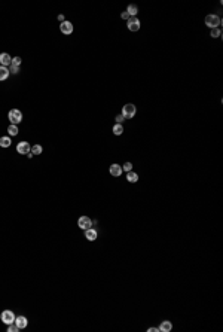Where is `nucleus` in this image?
<instances>
[{"label": "nucleus", "instance_id": "5701e85b", "mask_svg": "<svg viewBox=\"0 0 223 332\" xmlns=\"http://www.w3.org/2000/svg\"><path fill=\"white\" fill-rule=\"evenodd\" d=\"M8 331L9 332H18L20 331V328H18L15 323H11V325H8Z\"/></svg>", "mask_w": 223, "mask_h": 332}, {"label": "nucleus", "instance_id": "0eeeda50", "mask_svg": "<svg viewBox=\"0 0 223 332\" xmlns=\"http://www.w3.org/2000/svg\"><path fill=\"white\" fill-rule=\"evenodd\" d=\"M78 227L80 229H88L92 227V220H91L88 216H80L78 220Z\"/></svg>", "mask_w": 223, "mask_h": 332}, {"label": "nucleus", "instance_id": "bb28decb", "mask_svg": "<svg viewBox=\"0 0 223 332\" xmlns=\"http://www.w3.org/2000/svg\"><path fill=\"white\" fill-rule=\"evenodd\" d=\"M121 17H122V20H126V21L130 20V15H128L126 12H122V15H121Z\"/></svg>", "mask_w": 223, "mask_h": 332}, {"label": "nucleus", "instance_id": "9d476101", "mask_svg": "<svg viewBox=\"0 0 223 332\" xmlns=\"http://www.w3.org/2000/svg\"><path fill=\"white\" fill-rule=\"evenodd\" d=\"M109 172H110L112 176L119 177V176L122 174V165H119V164H112L110 168H109Z\"/></svg>", "mask_w": 223, "mask_h": 332}, {"label": "nucleus", "instance_id": "6ab92c4d", "mask_svg": "<svg viewBox=\"0 0 223 332\" xmlns=\"http://www.w3.org/2000/svg\"><path fill=\"white\" fill-rule=\"evenodd\" d=\"M42 150H43V148H42L40 145H34V146H31V150H30V152H31L33 155H40Z\"/></svg>", "mask_w": 223, "mask_h": 332}, {"label": "nucleus", "instance_id": "4be33fe9", "mask_svg": "<svg viewBox=\"0 0 223 332\" xmlns=\"http://www.w3.org/2000/svg\"><path fill=\"white\" fill-rule=\"evenodd\" d=\"M222 35V31H220V28L217 27V28H211V37H220Z\"/></svg>", "mask_w": 223, "mask_h": 332}, {"label": "nucleus", "instance_id": "ddd939ff", "mask_svg": "<svg viewBox=\"0 0 223 332\" xmlns=\"http://www.w3.org/2000/svg\"><path fill=\"white\" fill-rule=\"evenodd\" d=\"M171 329H173V325H171L170 320H164L161 323V326H159V331L161 332H170Z\"/></svg>", "mask_w": 223, "mask_h": 332}, {"label": "nucleus", "instance_id": "412c9836", "mask_svg": "<svg viewBox=\"0 0 223 332\" xmlns=\"http://www.w3.org/2000/svg\"><path fill=\"white\" fill-rule=\"evenodd\" d=\"M131 170H133V164H131V162H125V164H123L122 165V172H131Z\"/></svg>", "mask_w": 223, "mask_h": 332}, {"label": "nucleus", "instance_id": "c85d7f7f", "mask_svg": "<svg viewBox=\"0 0 223 332\" xmlns=\"http://www.w3.org/2000/svg\"><path fill=\"white\" fill-rule=\"evenodd\" d=\"M58 21H60V23H64V21H66V20H64V15H58Z\"/></svg>", "mask_w": 223, "mask_h": 332}, {"label": "nucleus", "instance_id": "f8f14e48", "mask_svg": "<svg viewBox=\"0 0 223 332\" xmlns=\"http://www.w3.org/2000/svg\"><path fill=\"white\" fill-rule=\"evenodd\" d=\"M97 231L94 228H88V229H85V238L86 240H89V241H94L95 238H97Z\"/></svg>", "mask_w": 223, "mask_h": 332}, {"label": "nucleus", "instance_id": "1a4fd4ad", "mask_svg": "<svg viewBox=\"0 0 223 332\" xmlns=\"http://www.w3.org/2000/svg\"><path fill=\"white\" fill-rule=\"evenodd\" d=\"M11 63H12V57L9 54H6V52H2V54H0V66L8 67V66H11Z\"/></svg>", "mask_w": 223, "mask_h": 332}, {"label": "nucleus", "instance_id": "20e7f679", "mask_svg": "<svg viewBox=\"0 0 223 332\" xmlns=\"http://www.w3.org/2000/svg\"><path fill=\"white\" fill-rule=\"evenodd\" d=\"M15 314H13V311L11 310H5L3 313H2V316H0V319L3 323H6V325H11V323H15Z\"/></svg>", "mask_w": 223, "mask_h": 332}, {"label": "nucleus", "instance_id": "2eb2a0df", "mask_svg": "<svg viewBox=\"0 0 223 332\" xmlns=\"http://www.w3.org/2000/svg\"><path fill=\"white\" fill-rule=\"evenodd\" d=\"M126 180H128L130 183H135V182L138 180V174L134 172H128L126 173Z\"/></svg>", "mask_w": 223, "mask_h": 332}, {"label": "nucleus", "instance_id": "b1692460", "mask_svg": "<svg viewBox=\"0 0 223 332\" xmlns=\"http://www.w3.org/2000/svg\"><path fill=\"white\" fill-rule=\"evenodd\" d=\"M9 72H12V73H18L20 72V66H15V64H12L11 63V70Z\"/></svg>", "mask_w": 223, "mask_h": 332}, {"label": "nucleus", "instance_id": "dca6fc26", "mask_svg": "<svg viewBox=\"0 0 223 332\" xmlns=\"http://www.w3.org/2000/svg\"><path fill=\"white\" fill-rule=\"evenodd\" d=\"M12 143V140L9 136H5V137H0V146L2 148H9Z\"/></svg>", "mask_w": 223, "mask_h": 332}, {"label": "nucleus", "instance_id": "cd10ccee", "mask_svg": "<svg viewBox=\"0 0 223 332\" xmlns=\"http://www.w3.org/2000/svg\"><path fill=\"white\" fill-rule=\"evenodd\" d=\"M147 331H149V332H158V331H159V328H156V326H153V328H149Z\"/></svg>", "mask_w": 223, "mask_h": 332}, {"label": "nucleus", "instance_id": "9b49d317", "mask_svg": "<svg viewBox=\"0 0 223 332\" xmlns=\"http://www.w3.org/2000/svg\"><path fill=\"white\" fill-rule=\"evenodd\" d=\"M15 325H16L20 329H24V328H27L28 320H27V317H24V316H18V317H15Z\"/></svg>", "mask_w": 223, "mask_h": 332}, {"label": "nucleus", "instance_id": "39448f33", "mask_svg": "<svg viewBox=\"0 0 223 332\" xmlns=\"http://www.w3.org/2000/svg\"><path fill=\"white\" fill-rule=\"evenodd\" d=\"M126 27L130 31H138L140 30V20L137 17H130V20L126 21Z\"/></svg>", "mask_w": 223, "mask_h": 332}, {"label": "nucleus", "instance_id": "423d86ee", "mask_svg": "<svg viewBox=\"0 0 223 332\" xmlns=\"http://www.w3.org/2000/svg\"><path fill=\"white\" fill-rule=\"evenodd\" d=\"M30 150H31V146H30L28 142H20V143L16 145V152L21 153V155H27V153H30Z\"/></svg>", "mask_w": 223, "mask_h": 332}, {"label": "nucleus", "instance_id": "4468645a", "mask_svg": "<svg viewBox=\"0 0 223 332\" xmlns=\"http://www.w3.org/2000/svg\"><path fill=\"white\" fill-rule=\"evenodd\" d=\"M9 69L8 67H3V66H0V80H6L9 78Z\"/></svg>", "mask_w": 223, "mask_h": 332}, {"label": "nucleus", "instance_id": "6e6552de", "mask_svg": "<svg viewBox=\"0 0 223 332\" xmlns=\"http://www.w3.org/2000/svg\"><path fill=\"white\" fill-rule=\"evenodd\" d=\"M60 31L63 35H71L73 33V24L70 21H64V23L60 24Z\"/></svg>", "mask_w": 223, "mask_h": 332}, {"label": "nucleus", "instance_id": "f257e3e1", "mask_svg": "<svg viewBox=\"0 0 223 332\" xmlns=\"http://www.w3.org/2000/svg\"><path fill=\"white\" fill-rule=\"evenodd\" d=\"M205 24H207V27H210V28H217V27L222 24V20H220V17H217V15H214V13H210V15L205 17Z\"/></svg>", "mask_w": 223, "mask_h": 332}, {"label": "nucleus", "instance_id": "393cba45", "mask_svg": "<svg viewBox=\"0 0 223 332\" xmlns=\"http://www.w3.org/2000/svg\"><path fill=\"white\" fill-rule=\"evenodd\" d=\"M12 64H15V66H20V64H21V58H20V57L12 58Z\"/></svg>", "mask_w": 223, "mask_h": 332}, {"label": "nucleus", "instance_id": "f3484780", "mask_svg": "<svg viewBox=\"0 0 223 332\" xmlns=\"http://www.w3.org/2000/svg\"><path fill=\"white\" fill-rule=\"evenodd\" d=\"M125 12H126L130 17H135V15H137V12H138V8H137L135 5H130V6L126 8V11H125Z\"/></svg>", "mask_w": 223, "mask_h": 332}, {"label": "nucleus", "instance_id": "7ed1b4c3", "mask_svg": "<svg viewBox=\"0 0 223 332\" xmlns=\"http://www.w3.org/2000/svg\"><path fill=\"white\" fill-rule=\"evenodd\" d=\"M135 112H137V109H135V106L131 104V103L125 104V106L122 107V116L123 118H126V119H131L134 115H135Z\"/></svg>", "mask_w": 223, "mask_h": 332}, {"label": "nucleus", "instance_id": "aec40b11", "mask_svg": "<svg viewBox=\"0 0 223 332\" xmlns=\"http://www.w3.org/2000/svg\"><path fill=\"white\" fill-rule=\"evenodd\" d=\"M122 133H123L122 124H116V125L113 127V134H116V136H121Z\"/></svg>", "mask_w": 223, "mask_h": 332}, {"label": "nucleus", "instance_id": "f03ea898", "mask_svg": "<svg viewBox=\"0 0 223 332\" xmlns=\"http://www.w3.org/2000/svg\"><path fill=\"white\" fill-rule=\"evenodd\" d=\"M8 118H9L11 124L16 125L18 122H21V121H22V113H21V110H18V109H12L11 112L8 113Z\"/></svg>", "mask_w": 223, "mask_h": 332}, {"label": "nucleus", "instance_id": "a878e982", "mask_svg": "<svg viewBox=\"0 0 223 332\" xmlns=\"http://www.w3.org/2000/svg\"><path fill=\"white\" fill-rule=\"evenodd\" d=\"M123 121H125V118H123L122 115H118V116H116V124H122Z\"/></svg>", "mask_w": 223, "mask_h": 332}, {"label": "nucleus", "instance_id": "a211bd4d", "mask_svg": "<svg viewBox=\"0 0 223 332\" xmlns=\"http://www.w3.org/2000/svg\"><path fill=\"white\" fill-rule=\"evenodd\" d=\"M8 134H9V136H12V137H13V136H16V134H18V127L13 125V124H11V125L8 127Z\"/></svg>", "mask_w": 223, "mask_h": 332}]
</instances>
